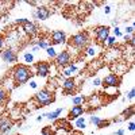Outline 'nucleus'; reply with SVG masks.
I'll use <instances>...</instances> for the list:
<instances>
[{"label":"nucleus","instance_id":"nucleus-1","mask_svg":"<svg viewBox=\"0 0 135 135\" xmlns=\"http://www.w3.org/2000/svg\"><path fill=\"white\" fill-rule=\"evenodd\" d=\"M31 76H32V70L27 65H16L12 69V72H11V78L14 80L16 86L28 83Z\"/></svg>","mask_w":135,"mask_h":135},{"label":"nucleus","instance_id":"nucleus-2","mask_svg":"<svg viewBox=\"0 0 135 135\" xmlns=\"http://www.w3.org/2000/svg\"><path fill=\"white\" fill-rule=\"evenodd\" d=\"M34 101L41 107L50 105L54 101V92L50 91V89H47V88L41 89V91H38L35 93V96H34Z\"/></svg>","mask_w":135,"mask_h":135},{"label":"nucleus","instance_id":"nucleus-3","mask_svg":"<svg viewBox=\"0 0 135 135\" xmlns=\"http://www.w3.org/2000/svg\"><path fill=\"white\" fill-rule=\"evenodd\" d=\"M89 41H91V38H89L88 32L86 31H80V32L74 34V35H72L69 45L70 46H74L77 50H83L89 45Z\"/></svg>","mask_w":135,"mask_h":135},{"label":"nucleus","instance_id":"nucleus-4","mask_svg":"<svg viewBox=\"0 0 135 135\" xmlns=\"http://www.w3.org/2000/svg\"><path fill=\"white\" fill-rule=\"evenodd\" d=\"M51 15V11L49 7L46 6H39V7H35L32 12V18L37 19V20H47Z\"/></svg>","mask_w":135,"mask_h":135},{"label":"nucleus","instance_id":"nucleus-5","mask_svg":"<svg viewBox=\"0 0 135 135\" xmlns=\"http://www.w3.org/2000/svg\"><path fill=\"white\" fill-rule=\"evenodd\" d=\"M70 60H72V55H70L69 50H62L57 54V57L54 58V64L58 68H64L65 65L70 64Z\"/></svg>","mask_w":135,"mask_h":135},{"label":"nucleus","instance_id":"nucleus-6","mask_svg":"<svg viewBox=\"0 0 135 135\" xmlns=\"http://www.w3.org/2000/svg\"><path fill=\"white\" fill-rule=\"evenodd\" d=\"M0 57H2L3 62L6 64H15L18 61V54L16 51L12 49V47H7L6 50H3L2 53H0Z\"/></svg>","mask_w":135,"mask_h":135},{"label":"nucleus","instance_id":"nucleus-7","mask_svg":"<svg viewBox=\"0 0 135 135\" xmlns=\"http://www.w3.org/2000/svg\"><path fill=\"white\" fill-rule=\"evenodd\" d=\"M95 32V37H96V41L97 43H104L107 41V38L109 37V27L107 26H99L93 30Z\"/></svg>","mask_w":135,"mask_h":135},{"label":"nucleus","instance_id":"nucleus-8","mask_svg":"<svg viewBox=\"0 0 135 135\" xmlns=\"http://www.w3.org/2000/svg\"><path fill=\"white\" fill-rule=\"evenodd\" d=\"M101 84L104 85V88H116L120 84V77L115 73H109L101 80Z\"/></svg>","mask_w":135,"mask_h":135},{"label":"nucleus","instance_id":"nucleus-9","mask_svg":"<svg viewBox=\"0 0 135 135\" xmlns=\"http://www.w3.org/2000/svg\"><path fill=\"white\" fill-rule=\"evenodd\" d=\"M50 69H51L50 64L46 61H39L35 65V72L39 77H47L50 74Z\"/></svg>","mask_w":135,"mask_h":135},{"label":"nucleus","instance_id":"nucleus-10","mask_svg":"<svg viewBox=\"0 0 135 135\" xmlns=\"http://www.w3.org/2000/svg\"><path fill=\"white\" fill-rule=\"evenodd\" d=\"M62 89H64V92L68 93V95H70L73 93L76 89H77V81H76V78L74 77H70V78H65V80L62 81Z\"/></svg>","mask_w":135,"mask_h":135},{"label":"nucleus","instance_id":"nucleus-11","mask_svg":"<svg viewBox=\"0 0 135 135\" xmlns=\"http://www.w3.org/2000/svg\"><path fill=\"white\" fill-rule=\"evenodd\" d=\"M78 72V68L76 64L70 62V64H68L65 65L64 68H61V74L65 77V78H70V77H74Z\"/></svg>","mask_w":135,"mask_h":135},{"label":"nucleus","instance_id":"nucleus-12","mask_svg":"<svg viewBox=\"0 0 135 135\" xmlns=\"http://www.w3.org/2000/svg\"><path fill=\"white\" fill-rule=\"evenodd\" d=\"M22 30H23V32L26 34V35H30V37H34V35H37V34L39 32L38 26L34 23V22H31V20L26 22L25 25H22Z\"/></svg>","mask_w":135,"mask_h":135},{"label":"nucleus","instance_id":"nucleus-13","mask_svg":"<svg viewBox=\"0 0 135 135\" xmlns=\"http://www.w3.org/2000/svg\"><path fill=\"white\" fill-rule=\"evenodd\" d=\"M51 42H53V45H64V43H66V34L62 30H54L51 32Z\"/></svg>","mask_w":135,"mask_h":135},{"label":"nucleus","instance_id":"nucleus-14","mask_svg":"<svg viewBox=\"0 0 135 135\" xmlns=\"http://www.w3.org/2000/svg\"><path fill=\"white\" fill-rule=\"evenodd\" d=\"M12 128V123L8 118H0V135H6Z\"/></svg>","mask_w":135,"mask_h":135},{"label":"nucleus","instance_id":"nucleus-15","mask_svg":"<svg viewBox=\"0 0 135 135\" xmlns=\"http://www.w3.org/2000/svg\"><path fill=\"white\" fill-rule=\"evenodd\" d=\"M89 122H91L96 128H103L104 126H109V122H108V120H103L101 118H99V116H96V115L89 116Z\"/></svg>","mask_w":135,"mask_h":135},{"label":"nucleus","instance_id":"nucleus-16","mask_svg":"<svg viewBox=\"0 0 135 135\" xmlns=\"http://www.w3.org/2000/svg\"><path fill=\"white\" fill-rule=\"evenodd\" d=\"M84 51H85L86 57H96V55L99 54V51H100V47H99L97 43H91L84 49Z\"/></svg>","mask_w":135,"mask_h":135},{"label":"nucleus","instance_id":"nucleus-17","mask_svg":"<svg viewBox=\"0 0 135 135\" xmlns=\"http://www.w3.org/2000/svg\"><path fill=\"white\" fill-rule=\"evenodd\" d=\"M84 107L83 105H73L72 107V109L69 111V119H77V118H80V116H83V114H84Z\"/></svg>","mask_w":135,"mask_h":135},{"label":"nucleus","instance_id":"nucleus-18","mask_svg":"<svg viewBox=\"0 0 135 135\" xmlns=\"http://www.w3.org/2000/svg\"><path fill=\"white\" fill-rule=\"evenodd\" d=\"M62 111H64V108H57V109H54V111H51V112H49V114H45V118H47L49 120H51V122H55L58 118H60V115L62 114Z\"/></svg>","mask_w":135,"mask_h":135},{"label":"nucleus","instance_id":"nucleus-19","mask_svg":"<svg viewBox=\"0 0 135 135\" xmlns=\"http://www.w3.org/2000/svg\"><path fill=\"white\" fill-rule=\"evenodd\" d=\"M74 126H76L77 130H85V127H86V120H85V118H84V116L77 118V119L74 120Z\"/></svg>","mask_w":135,"mask_h":135},{"label":"nucleus","instance_id":"nucleus-20","mask_svg":"<svg viewBox=\"0 0 135 135\" xmlns=\"http://www.w3.org/2000/svg\"><path fill=\"white\" fill-rule=\"evenodd\" d=\"M55 124H57V127L58 128H62V130H66V131H69L70 130V124H69V122H68V120H65V119H57V120H55Z\"/></svg>","mask_w":135,"mask_h":135},{"label":"nucleus","instance_id":"nucleus-21","mask_svg":"<svg viewBox=\"0 0 135 135\" xmlns=\"http://www.w3.org/2000/svg\"><path fill=\"white\" fill-rule=\"evenodd\" d=\"M22 58H23V61H25L27 65H32L34 61H35V57H34V54L30 53V51H25L23 55H22Z\"/></svg>","mask_w":135,"mask_h":135},{"label":"nucleus","instance_id":"nucleus-22","mask_svg":"<svg viewBox=\"0 0 135 135\" xmlns=\"http://www.w3.org/2000/svg\"><path fill=\"white\" fill-rule=\"evenodd\" d=\"M7 99H8V92L6 91L3 86H0V105L4 104L7 101Z\"/></svg>","mask_w":135,"mask_h":135},{"label":"nucleus","instance_id":"nucleus-23","mask_svg":"<svg viewBox=\"0 0 135 135\" xmlns=\"http://www.w3.org/2000/svg\"><path fill=\"white\" fill-rule=\"evenodd\" d=\"M104 45H105L108 49H112V47H114L115 45H116V38H115L114 35H109V37L107 38V41L104 42Z\"/></svg>","mask_w":135,"mask_h":135},{"label":"nucleus","instance_id":"nucleus-24","mask_svg":"<svg viewBox=\"0 0 135 135\" xmlns=\"http://www.w3.org/2000/svg\"><path fill=\"white\" fill-rule=\"evenodd\" d=\"M37 46H38L39 49H45V50H46V49L50 46V42H49L47 39H38Z\"/></svg>","mask_w":135,"mask_h":135},{"label":"nucleus","instance_id":"nucleus-25","mask_svg":"<svg viewBox=\"0 0 135 135\" xmlns=\"http://www.w3.org/2000/svg\"><path fill=\"white\" fill-rule=\"evenodd\" d=\"M84 101V96H73L72 97V104L73 105H81Z\"/></svg>","mask_w":135,"mask_h":135},{"label":"nucleus","instance_id":"nucleus-26","mask_svg":"<svg viewBox=\"0 0 135 135\" xmlns=\"http://www.w3.org/2000/svg\"><path fill=\"white\" fill-rule=\"evenodd\" d=\"M46 54L49 55L50 58H53V60L57 57V51H55V49H54L53 46H49V47L46 49Z\"/></svg>","mask_w":135,"mask_h":135},{"label":"nucleus","instance_id":"nucleus-27","mask_svg":"<svg viewBox=\"0 0 135 135\" xmlns=\"http://www.w3.org/2000/svg\"><path fill=\"white\" fill-rule=\"evenodd\" d=\"M123 116H124V118H132V116H134V105H130V107L124 111Z\"/></svg>","mask_w":135,"mask_h":135},{"label":"nucleus","instance_id":"nucleus-28","mask_svg":"<svg viewBox=\"0 0 135 135\" xmlns=\"http://www.w3.org/2000/svg\"><path fill=\"white\" fill-rule=\"evenodd\" d=\"M41 135H54V131L47 126V127H43L42 131H41Z\"/></svg>","mask_w":135,"mask_h":135},{"label":"nucleus","instance_id":"nucleus-29","mask_svg":"<svg viewBox=\"0 0 135 135\" xmlns=\"http://www.w3.org/2000/svg\"><path fill=\"white\" fill-rule=\"evenodd\" d=\"M124 31H126V35H132V34H134V25H131V26H126Z\"/></svg>","mask_w":135,"mask_h":135},{"label":"nucleus","instance_id":"nucleus-30","mask_svg":"<svg viewBox=\"0 0 135 135\" xmlns=\"http://www.w3.org/2000/svg\"><path fill=\"white\" fill-rule=\"evenodd\" d=\"M134 97H135V89L131 88L130 91H128V93H127V99L128 100H134Z\"/></svg>","mask_w":135,"mask_h":135},{"label":"nucleus","instance_id":"nucleus-31","mask_svg":"<svg viewBox=\"0 0 135 135\" xmlns=\"http://www.w3.org/2000/svg\"><path fill=\"white\" fill-rule=\"evenodd\" d=\"M112 31H114V37L115 38H119V37H122V31H120V28L116 26L114 30H112Z\"/></svg>","mask_w":135,"mask_h":135},{"label":"nucleus","instance_id":"nucleus-32","mask_svg":"<svg viewBox=\"0 0 135 135\" xmlns=\"http://www.w3.org/2000/svg\"><path fill=\"white\" fill-rule=\"evenodd\" d=\"M92 85H93V86H99V85H101V78L95 77L93 80H92Z\"/></svg>","mask_w":135,"mask_h":135},{"label":"nucleus","instance_id":"nucleus-33","mask_svg":"<svg viewBox=\"0 0 135 135\" xmlns=\"http://www.w3.org/2000/svg\"><path fill=\"white\" fill-rule=\"evenodd\" d=\"M28 83H30V88H32V89H37V88H38V83H37L35 80H32V78H30Z\"/></svg>","mask_w":135,"mask_h":135},{"label":"nucleus","instance_id":"nucleus-34","mask_svg":"<svg viewBox=\"0 0 135 135\" xmlns=\"http://www.w3.org/2000/svg\"><path fill=\"white\" fill-rule=\"evenodd\" d=\"M30 19H27V18H20V19H18L16 20V23H20V25H25L26 22H28Z\"/></svg>","mask_w":135,"mask_h":135},{"label":"nucleus","instance_id":"nucleus-35","mask_svg":"<svg viewBox=\"0 0 135 135\" xmlns=\"http://www.w3.org/2000/svg\"><path fill=\"white\" fill-rule=\"evenodd\" d=\"M39 50H41V49H39L38 46H31V47H30V53H32V54H34V53H38Z\"/></svg>","mask_w":135,"mask_h":135},{"label":"nucleus","instance_id":"nucleus-36","mask_svg":"<svg viewBox=\"0 0 135 135\" xmlns=\"http://www.w3.org/2000/svg\"><path fill=\"white\" fill-rule=\"evenodd\" d=\"M128 130H130L131 132L135 131V123H134V122H130V123H128Z\"/></svg>","mask_w":135,"mask_h":135},{"label":"nucleus","instance_id":"nucleus-37","mask_svg":"<svg viewBox=\"0 0 135 135\" xmlns=\"http://www.w3.org/2000/svg\"><path fill=\"white\" fill-rule=\"evenodd\" d=\"M109 12H111V7H109V6H105V7H104V14L108 15Z\"/></svg>","mask_w":135,"mask_h":135},{"label":"nucleus","instance_id":"nucleus-38","mask_svg":"<svg viewBox=\"0 0 135 135\" xmlns=\"http://www.w3.org/2000/svg\"><path fill=\"white\" fill-rule=\"evenodd\" d=\"M3 46H4V38H3V35H0V50L3 49Z\"/></svg>","mask_w":135,"mask_h":135},{"label":"nucleus","instance_id":"nucleus-39","mask_svg":"<svg viewBox=\"0 0 135 135\" xmlns=\"http://www.w3.org/2000/svg\"><path fill=\"white\" fill-rule=\"evenodd\" d=\"M123 119H124V118H114V119H112V122H114V123H119V122H122Z\"/></svg>","mask_w":135,"mask_h":135},{"label":"nucleus","instance_id":"nucleus-40","mask_svg":"<svg viewBox=\"0 0 135 135\" xmlns=\"http://www.w3.org/2000/svg\"><path fill=\"white\" fill-rule=\"evenodd\" d=\"M123 134H124V130H123V128H119V130L115 132V135H123Z\"/></svg>","mask_w":135,"mask_h":135},{"label":"nucleus","instance_id":"nucleus-41","mask_svg":"<svg viewBox=\"0 0 135 135\" xmlns=\"http://www.w3.org/2000/svg\"><path fill=\"white\" fill-rule=\"evenodd\" d=\"M43 118H45V114H42V115H39V116L37 118V122H42V120H43Z\"/></svg>","mask_w":135,"mask_h":135},{"label":"nucleus","instance_id":"nucleus-42","mask_svg":"<svg viewBox=\"0 0 135 135\" xmlns=\"http://www.w3.org/2000/svg\"><path fill=\"white\" fill-rule=\"evenodd\" d=\"M112 26H115V27L118 26V20H116V19H114V20H112Z\"/></svg>","mask_w":135,"mask_h":135},{"label":"nucleus","instance_id":"nucleus-43","mask_svg":"<svg viewBox=\"0 0 135 135\" xmlns=\"http://www.w3.org/2000/svg\"><path fill=\"white\" fill-rule=\"evenodd\" d=\"M72 135H83V134H81V132H78V134H76V132H73Z\"/></svg>","mask_w":135,"mask_h":135}]
</instances>
